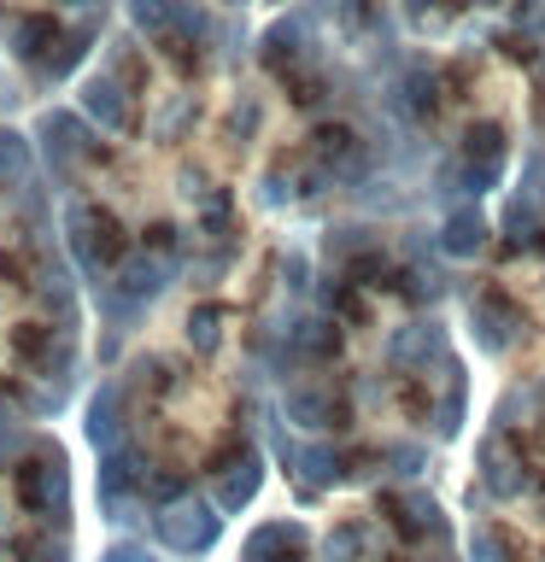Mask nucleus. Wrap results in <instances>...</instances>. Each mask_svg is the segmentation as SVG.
<instances>
[{
	"instance_id": "f257e3e1",
	"label": "nucleus",
	"mask_w": 545,
	"mask_h": 562,
	"mask_svg": "<svg viewBox=\"0 0 545 562\" xmlns=\"http://www.w3.org/2000/svg\"><path fill=\"white\" fill-rule=\"evenodd\" d=\"M65 235H70V258L82 270H118L130 258V240H123V223L105 205H70L65 211Z\"/></svg>"
},
{
	"instance_id": "f03ea898",
	"label": "nucleus",
	"mask_w": 545,
	"mask_h": 562,
	"mask_svg": "<svg viewBox=\"0 0 545 562\" xmlns=\"http://www.w3.org/2000/svg\"><path fill=\"white\" fill-rule=\"evenodd\" d=\"M504 158H510V135H504V123H499V117L469 123L464 140H457V153H452V165H457V188H464V193H492V188L504 182Z\"/></svg>"
},
{
	"instance_id": "7ed1b4c3",
	"label": "nucleus",
	"mask_w": 545,
	"mask_h": 562,
	"mask_svg": "<svg viewBox=\"0 0 545 562\" xmlns=\"http://www.w3.org/2000/svg\"><path fill=\"white\" fill-rule=\"evenodd\" d=\"M35 135H42V158L53 165V176L59 182H70V170L82 165V158L100 153V140L88 135V123L77 112H47L42 123H35Z\"/></svg>"
},
{
	"instance_id": "20e7f679",
	"label": "nucleus",
	"mask_w": 545,
	"mask_h": 562,
	"mask_svg": "<svg viewBox=\"0 0 545 562\" xmlns=\"http://www.w3.org/2000/svg\"><path fill=\"white\" fill-rule=\"evenodd\" d=\"M311 153H316V165L346 188H358L369 176V147L358 140V130H346V123H323V130L311 135Z\"/></svg>"
},
{
	"instance_id": "39448f33",
	"label": "nucleus",
	"mask_w": 545,
	"mask_h": 562,
	"mask_svg": "<svg viewBox=\"0 0 545 562\" xmlns=\"http://www.w3.org/2000/svg\"><path fill=\"white\" fill-rule=\"evenodd\" d=\"M18 498H24L30 516H53V521H59V509H65V469H59V451H47L42 463H24V469H18Z\"/></svg>"
},
{
	"instance_id": "423d86ee",
	"label": "nucleus",
	"mask_w": 545,
	"mask_h": 562,
	"mask_svg": "<svg viewBox=\"0 0 545 562\" xmlns=\"http://www.w3.org/2000/svg\"><path fill=\"white\" fill-rule=\"evenodd\" d=\"M65 35H70V30H59V24H53V18H42V12H35V18H18V24H12V53L47 77V65L59 59Z\"/></svg>"
},
{
	"instance_id": "0eeeda50",
	"label": "nucleus",
	"mask_w": 545,
	"mask_h": 562,
	"mask_svg": "<svg viewBox=\"0 0 545 562\" xmlns=\"http://www.w3.org/2000/svg\"><path fill=\"white\" fill-rule=\"evenodd\" d=\"M387 105H393L399 117H434L440 112V77L429 65H411V70H399L393 77V94H387Z\"/></svg>"
},
{
	"instance_id": "6e6552de",
	"label": "nucleus",
	"mask_w": 545,
	"mask_h": 562,
	"mask_svg": "<svg viewBox=\"0 0 545 562\" xmlns=\"http://www.w3.org/2000/svg\"><path fill=\"white\" fill-rule=\"evenodd\" d=\"M77 105L100 123V130H123V123H130V94H123V77H88L77 88Z\"/></svg>"
},
{
	"instance_id": "1a4fd4ad",
	"label": "nucleus",
	"mask_w": 545,
	"mask_h": 562,
	"mask_svg": "<svg viewBox=\"0 0 545 562\" xmlns=\"http://www.w3.org/2000/svg\"><path fill=\"white\" fill-rule=\"evenodd\" d=\"M305 42V24L299 18H281V24L264 35V70H276L281 82H299V65L311 59V47H299Z\"/></svg>"
},
{
	"instance_id": "9d476101",
	"label": "nucleus",
	"mask_w": 545,
	"mask_h": 562,
	"mask_svg": "<svg viewBox=\"0 0 545 562\" xmlns=\"http://www.w3.org/2000/svg\"><path fill=\"white\" fill-rule=\"evenodd\" d=\"M158 533H165L176 551H205L211 533H218V516H211L205 504H176V509H165Z\"/></svg>"
},
{
	"instance_id": "9b49d317",
	"label": "nucleus",
	"mask_w": 545,
	"mask_h": 562,
	"mask_svg": "<svg viewBox=\"0 0 545 562\" xmlns=\"http://www.w3.org/2000/svg\"><path fill=\"white\" fill-rule=\"evenodd\" d=\"M475 328H481V346H516L522 340V311L510 305V299H499V293H481L475 299Z\"/></svg>"
},
{
	"instance_id": "f8f14e48",
	"label": "nucleus",
	"mask_w": 545,
	"mask_h": 562,
	"mask_svg": "<svg viewBox=\"0 0 545 562\" xmlns=\"http://www.w3.org/2000/svg\"><path fill=\"white\" fill-rule=\"evenodd\" d=\"M487 246V217L475 205H457L446 211V223H440V252L446 258H475Z\"/></svg>"
},
{
	"instance_id": "ddd939ff",
	"label": "nucleus",
	"mask_w": 545,
	"mask_h": 562,
	"mask_svg": "<svg viewBox=\"0 0 545 562\" xmlns=\"http://www.w3.org/2000/svg\"><path fill=\"white\" fill-rule=\"evenodd\" d=\"M211 481H218V504L223 509H241L246 498H253V486L264 481V469H258V457H229L223 469H211Z\"/></svg>"
},
{
	"instance_id": "4468645a",
	"label": "nucleus",
	"mask_w": 545,
	"mask_h": 562,
	"mask_svg": "<svg viewBox=\"0 0 545 562\" xmlns=\"http://www.w3.org/2000/svg\"><path fill=\"white\" fill-rule=\"evenodd\" d=\"M440 351H446V334H440L434 323H411V328H399V334H393L387 358L404 363V369H422L429 358H440Z\"/></svg>"
},
{
	"instance_id": "2eb2a0df",
	"label": "nucleus",
	"mask_w": 545,
	"mask_h": 562,
	"mask_svg": "<svg viewBox=\"0 0 545 562\" xmlns=\"http://www.w3.org/2000/svg\"><path fill=\"white\" fill-rule=\"evenodd\" d=\"M299 557H305V533L293 521H270L253 539V562H299Z\"/></svg>"
},
{
	"instance_id": "dca6fc26",
	"label": "nucleus",
	"mask_w": 545,
	"mask_h": 562,
	"mask_svg": "<svg viewBox=\"0 0 545 562\" xmlns=\"http://www.w3.org/2000/svg\"><path fill=\"white\" fill-rule=\"evenodd\" d=\"M288 411H293L299 428H334V422H341V404H334L323 386H293V393H288Z\"/></svg>"
},
{
	"instance_id": "f3484780",
	"label": "nucleus",
	"mask_w": 545,
	"mask_h": 562,
	"mask_svg": "<svg viewBox=\"0 0 545 562\" xmlns=\"http://www.w3.org/2000/svg\"><path fill=\"white\" fill-rule=\"evenodd\" d=\"M393 288L404 299H416V305H434V299H440V270L429 258H411V263H399V270H393Z\"/></svg>"
},
{
	"instance_id": "a211bd4d",
	"label": "nucleus",
	"mask_w": 545,
	"mask_h": 562,
	"mask_svg": "<svg viewBox=\"0 0 545 562\" xmlns=\"http://www.w3.org/2000/svg\"><path fill=\"white\" fill-rule=\"evenodd\" d=\"M323 252H329L334 263H352V258L376 252V228H369V223H341V228H329Z\"/></svg>"
},
{
	"instance_id": "6ab92c4d",
	"label": "nucleus",
	"mask_w": 545,
	"mask_h": 562,
	"mask_svg": "<svg viewBox=\"0 0 545 562\" xmlns=\"http://www.w3.org/2000/svg\"><path fill=\"white\" fill-rule=\"evenodd\" d=\"M24 176H30V140L18 135V130H7V123H0V193L18 188Z\"/></svg>"
},
{
	"instance_id": "aec40b11",
	"label": "nucleus",
	"mask_w": 545,
	"mask_h": 562,
	"mask_svg": "<svg viewBox=\"0 0 545 562\" xmlns=\"http://www.w3.org/2000/svg\"><path fill=\"white\" fill-rule=\"evenodd\" d=\"M293 346H299V358H334V351H341V328L323 323V316H311V323L293 328Z\"/></svg>"
},
{
	"instance_id": "412c9836",
	"label": "nucleus",
	"mask_w": 545,
	"mask_h": 562,
	"mask_svg": "<svg viewBox=\"0 0 545 562\" xmlns=\"http://www.w3.org/2000/svg\"><path fill=\"white\" fill-rule=\"evenodd\" d=\"M188 340H193V351H211V346H218V340H223V311H218V305H200V311H193V316H188Z\"/></svg>"
},
{
	"instance_id": "4be33fe9",
	"label": "nucleus",
	"mask_w": 545,
	"mask_h": 562,
	"mask_svg": "<svg viewBox=\"0 0 545 562\" xmlns=\"http://www.w3.org/2000/svg\"><path fill=\"white\" fill-rule=\"evenodd\" d=\"M504 228H510V240H534V235H545L527 200H510V205H504Z\"/></svg>"
},
{
	"instance_id": "5701e85b",
	"label": "nucleus",
	"mask_w": 545,
	"mask_h": 562,
	"mask_svg": "<svg viewBox=\"0 0 545 562\" xmlns=\"http://www.w3.org/2000/svg\"><path fill=\"white\" fill-rule=\"evenodd\" d=\"M253 130H258V100L246 94L235 112H229V140H235V147H246V140H253Z\"/></svg>"
},
{
	"instance_id": "b1692460",
	"label": "nucleus",
	"mask_w": 545,
	"mask_h": 562,
	"mask_svg": "<svg viewBox=\"0 0 545 562\" xmlns=\"http://www.w3.org/2000/svg\"><path fill=\"white\" fill-rule=\"evenodd\" d=\"M487 486H492V492H504V498H510V492H522V474H516V463L492 451V457H487Z\"/></svg>"
},
{
	"instance_id": "393cba45",
	"label": "nucleus",
	"mask_w": 545,
	"mask_h": 562,
	"mask_svg": "<svg viewBox=\"0 0 545 562\" xmlns=\"http://www.w3.org/2000/svg\"><path fill=\"white\" fill-rule=\"evenodd\" d=\"M188 117H193V100L182 94V100H176V112H170V105L158 112V123H153V140H170V135H182V130H188Z\"/></svg>"
},
{
	"instance_id": "a878e982",
	"label": "nucleus",
	"mask_w": 545,
	"mask_h": 562,
	"mask_svg": "<svg viewBox=\"0 0 545 562\" xmlns=\"http://www.w3.org/2000/svg\"><path fill=\"white\" fill-rule=\"evenodd\" d=\"M305 481H311V486H329V481H334V451H323V446L305 451Z\"/></svg>"
},
{
	"instance_id": "bb28decb",
	"label": "nucleus",
	"mask_w": 545,
	"mask_h": 562,
	"mask_svg": "<svg viewBox=\"0 0 545 562\" xmlns=\"http://www.w3.org/2000/svg\"><path fill=\"white\" fill-rule=\"evenodd\" d=\"M258 205H264V211L288 205V182H281V176H264V182H258Z\"/></svg>"
},
{
	"instance_id": "cd10ccee",
	"label": "nucleus",
	"mask_w": 545,
	"mask_h": 562,
	"mask_svg": "<svg viewBox=\"0 0 545 562\" xmlns=\"http://www.w3.org/2000/svg\"><path fill=\"white\" fill-rule=\"evenodd\" d=\"M65 7H82V12H94V7H100V0H65Z\"/></svg>"
},
{
	"instance_id": "c85d7f7f",
	"label": "nucleus",
	"mask_w": 545,
	"mask_h": 562,
	"mask_svg": "<svg viewBox=\"0 0 545 562\" xmlns=\"http://www.w3.org/2000/svg\"><path fill=\"white\" fill-rule=\"evenodd\" d=\"M223 7H246V0H223Z\"/></svg>"
}]
</instances>
